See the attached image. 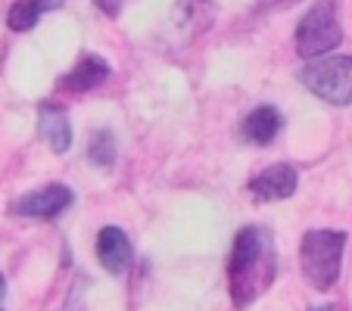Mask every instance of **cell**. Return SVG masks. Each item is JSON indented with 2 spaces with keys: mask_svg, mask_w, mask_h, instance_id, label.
Returning a JSON list of instances; mask_svg holds the SVG:
<instances>
[{
  "mask_svg": "<svg viewBox=\"0 0 352 311\" xmlns=\"http://www.w3.org/2000/svg\"><path fill=\"white\" fill-rule=\"evenodd\" d=\"M215 22L212 0H178L172 10V25L181 38H197V34L209 32Z\"/></svg>",
  "mask_w": 352,
  "mask_h": 311,
  "instance_id": "52a82bcc",
  "label": "cell"
},
{
  "mask_svg": "<svg viewBox=\"0 0 352 311\" xmlns=\"http://www.w3.org/2000/svg\"><path fill=\"white\" fill-rule=\"evenodd\" d=\"M296 168L290 165H272L262 174H256L250 181V193H253L259 203H278V199H287L296 193Z\"/></svg>",
  "mask_w": 352,
  "mask_h": 311,
  "instance_id": "8992f818",
  "label": "cell"
},
{
  "mask_svg": "<svg viewBox=\"0 0 352 311\" xmlns=\"http://www.w3.org/2000/svg\"><path fill=\"white\" fill-rule=\"evenodd\" d=\"M97 258L109 274H122L131 262V243L119 227H103L97 233Z\"/></svg>",
  "mask_w": 352,
  "mask_h": 311,
  "instance_id": "9c48e42d",
  "label": "cell"
},
{
  "mask_svg": "<svg viewBox=\"0 0 352 311\" xmlns=\"http://www.w3.org/2000/svg\"><path fill=\"white\" fill-rule=\"evenodd\" d=\"M280 113L274 106H259V109H253V113L243 119V137L250 140V143H259V146H265V143H272L274 137H278V131H280Z\"/></svg>",
  "mask_w": 352,
  "mask_h": 311,
  "instance_id": "8fae6325",
  "label": "cell"
},
{
  "mask_svg": "<svg viewBox=\"0 0 352 311\" xmlns=\"http://www.w3.org/2000/svg\"><path fill=\"white\" fill-rule=\"evenodd\" d=\"M278 277V249L268 227H243L234 240L231 262H228V292L234 305L246 308L262 292L272 290Z\"/></svg>",
  "mask_w": 352,
  "mask_h": 311,
  "instance_id": "6da1fadb",
  "label": "cell"
},
{
  "mask_svg": "<svg viewBox=\"0 0 352 311\" xmlns=\"http://www.w3.org/2000/svg\"><path fill=\"white\" fill-rule=\"evenodd\" d=\"M107 75H109V66L100 60V56H85V60L75 62L72 72L63 78V87L75 91V93H85V91H94V87L103 84Z\"/></svg>",
  "mask_w": 352,
  "mask_h": 311,
  "instance_id": "30bf717a",
  "label": "cell"
},
{
  "mask_svg": "<svg viewBox=\"0 0 352 311\" xmlns=\"http://www.w3.org/2000/svg\"><path fill=\"white\" fill-rule=\"evenodd\" d=\"M3 296H7V280H3V274H0V305H3Z\"/></svg>",
  "mask_w": 352,
  "mask_h": 311,
  "instance_id": "2e32d148",
  "label": "cell"
},
{
  "mask_svg": "<svg viewBox=\"0 0 352 311\" xmlns=\"http://www.w3.org/2000/svg\"><path fill=\"white\" fill-rule=\"evenodd\" d=\"M315 311H333V308H327V305H324V308H315Z\"/></svg>",
  "mask_w": 352,
  "mask_h": 311,
  "instance_id": "e0dca14e",
  "label": "cell"
},
{
  "mask_svg": "<svg viewBox=\"0 0 352 311\" xmlns=\"http://www.w3.org/2000/svg\"><path fill=\"white\" fill-rule=\"evenodd\" d=\"M346 233L340 231H309L299 246V265L315 290L327 292L340 280Z\"/></svg>",
  "mask_w": 352,
  "mask_h": 311,
  "instance_id": "7a4b0ae2",
  "label": "cell"
},
{
  "mask_svg": "<svg viewBox=\"0 0 352 311\" xmlns=\"http://www.w3.org/2000/svg\"><path fill=\"white\" fill-rule=\"evenodd\" d=\"M63 0H16L10 7V16H7V25L13 32H32L38 25V19L50 10H60Z\"/></svg>",
  "mask_w": 352,
  "mask_h": 311,
  "instance_id": "7c38bea8",
  "label": "cell"
},
{
  "mask_svg": "<svg viewBox=\"0 0 352 311\" xmlns=\"http://www.w3.org/2000/svg\"><path fill=\"white\" fill-rule=\"evenodd\" d=\"M87 159L97 168H113L116 162V137L113 131H94L91 143H87Z\"/></svg>",
  "mask_w": 352,
  "mask_h": 311,
  "instance_id": "4fadbf2b",
  "label": "cell"
},
{
  "mask_svg": "<svg viewBox=\"0 0 352 311\" xmlns=\"http://www.w3.org/2000/svg\"><path fill=\"white\" fill-rule=\"evenodd\" d=\"M72 205V190L63 184H50L44 190H34V193H25L22 199H16L13 212L16 215H28V218H56L63 215Z\"/></svg>",
  "mask_w": 352,
  "mask_h": 311,
  "instance_id": "5b68a950",
  "label": "cell"
},
{
  "mask_svg": "<svg viewBox=\"0 0 352 311\" xmlns=\"http://www.w3.org/2000/svg\"><path fill=\"white\" fill-rule=\"evenodd\" d=\"M296 0H259V10H274V7H290Z\"/></svg>",
  "mask_w": 352,
  "mask_h": 311,
  "instance_id": "9a60e30c",
  "label": "cell"
},
{
  "mask_svg": "<svg viewBox=\"0 0 352 311\" xmlns=\"http://www.w3.org/2000/svg\"><path fill=\"white\" fill-rule=\"evenodd\" d=\"M94 3L107 16H119V10H122V0H94Z\"/></svg>",
  "mask_w": 352,
  "mask_h": 311,
  "instance_id": "5bb4252c",
  "label": "cell"
},
{
  "mask_svg": "<svg viewBox=\"0 0 352 311\" xmlns=\"http://www.w3.org/2000/svg\"><path fill=\"white\" fill-rule=\"evenodd\" d=\"M299 81L331 106H352V56H324L309 62Z\"/></svg>",
  "mask_w": 352,
  "mask_h": 311,
  "instance_id": "277c9868",
  "label": "cell"
},
{
  "mask_svg": "<svg viewBox=\"0 0 352 311\" xmlns=\"http://www.w3.org/2000/svg\"><path fill=\"white\" fill-rule=\"evenodd\" d=\"M343 41V28L337 19V3L333 0H315L309 13L296 25V54L306 60H318L337 50Z\"/></svg>",
  "mask_w": 352,
  "mask_h": 311,
  "instance_id": "3957f363",
  "label": "cell"
},
{
  "mask_svg": "<svg viewBox=\"0 0 352 311\" xmlns=\"http://www.w3.org/2000/svg\"><path fill=\"white\" fill-rule=\"evenodd\" d=\"M38 125H41V137L47 140V146L54 152H66L69 146H72V125H69V115L63 106L41 103Z\"/></svg>",
  "mask_w": 352,
  "mask_h": 311,
  "instance_id": "ba28073f",
  "label": "cell"
}]
</instances>
